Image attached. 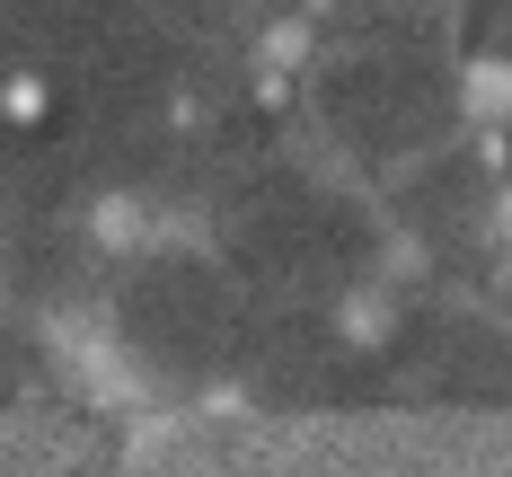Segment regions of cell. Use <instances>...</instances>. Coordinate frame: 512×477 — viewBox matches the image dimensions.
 <instances>
[{"instance_id":"52a82bcc","label":"cell","mask_w":512,"mask_h":477,"mask_svg":"<svg viewBox=\"0 0 512 477\" xmlns=\"http://www.w3.org/2000/svg\"><path fill=\"white\" fill-rule=\"evenodd\" d=\"M504 186H512V133H504Z\"/></svg>"},{"instance_id":"8992f818","label":"cell","mask_w":512,"mask_h":477,"mask_svg":"<svg viewBox=\"0 0 512 477\" xmlns=\"http://www.w3.org/2000/svg\"><path fill=\"white\" fill-rule=\"evenodd\" d=\"M318 9H433V18H460V0H318Z\"/></svg>"},{"instance_id":"6da1fadb","label":"cell","mask_w":512,"mask_h":477,"mask_svg":"<svg viewBox=\"0 0 512 477\" xmlns=\"http://www.w3.org/2000/svg\"><path fill=\"white\" fill-rule=\"evenodd\" d=\"M292 142L371 186L468 142V45L433 9H318L292 71Z\"/></svg>"},{"instance_id":"277c9868","label":"cell","mask_w":512,"mask_h":477,"mask_svg":"<svg viewBox=\"0 0 512 477\" xmlns=\"http://www.w3.org/2000/svg\"><path fill=\"white\" fill-rule=\"evenodd\" d=\"M362 318H371V345L389 371V398H451V407L512 398V310H495L477 283L389 274Z\"/></svg>"},{"instance_id":"5b68a950","label":"cell","mask_w":512,"mask_h":477,"mask_svg":"<svg viewBox=\"0 0 512 477\" xmlns=\"http://www.w3.org/2000/svg\"><path fill=\"white\" fill-rule=\"evenodd\" d=\"M239 389L265 398V407H380L389 371H380L362 310H265L256 301Z\"/></svg>"},{"instance_id":"3957f363","label":"cell","mask_w":512,"mask_h":477,"mask_svg":"<svg viewBox=\"0 0 512 477\" xmlns=\"http://www.w3.org/2000/svg\"><path fill=\"white\" fill-rule=\"evenodd\" d=\"M98 327L115 345V363L151 389H221L239 380L256 336V292L230 274V257L212 248L204 230L186 239H124L106 257L98 283Z\"/></svg>"},{"instance_id":"7a4b0ae2","label":"cell","mask_w":512,"mask_h":477,"mask_svg":"<svg viewBox=\"0 0 512 477\" xmlns=\"http://www.w3.org/2000/svg\"><path fill=\"white\" fill-rule=\"evenodd\" d=\"M195 230L230 257V274L265 310H371L407 257L380 186L318 159L292 133H265L204 195Z\"/></svg>"}]
</instances>
